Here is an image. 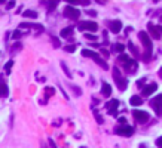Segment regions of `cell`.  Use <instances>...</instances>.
<instances>
[{"label":"cell","mask_w":162,"mask_h":148,"mask_svg":"<svg viewBox=\"0 0 162 148\" xmlns=\"http://www.w3.org/2000/svg\"><path fill=\"white\" fill-rule=\"evenodd\" d=\"M139 39H140V42L143 43V46H144V55H143V59L147 62V61H150L152 50H153L152 39H150V36H149V33H146V31H140V33H139Z\"/></svg>","instance_id":"6da1fadb"},{"label":"cell","mask_w":162,"mask_h":148,"mask_svg":"<svg viewBox=\"0 0 162 148\" xmlns=\"http://www.w3.org/2000/svg\"><path fill=\"white\" fill-rule=\"evenodd\" d=\"M113 79H115L116 84H117V89L121 92L127 91V86H128V80L122 76V73L119 71L117 67H113Z\"/></svg>","instance_id":"7a4b0ae2"},{"label":"cell","mask_w":162,"mask_h":148,"mask_svg":"<svg viewBox=\"0 0 162 148\" xmlns=\"http://www.w3.org/2000/svg\"><path fill=\"white\" fill-rule=\"evenodd\" d=\"M115 133L119 135V136L129 138V136H132V133H134V127L132 126H128V125H117L115 127Z\"/></svg>","instance_id":"3957f363"},{"label":"cell","mask_w":162,"mask_h":148,"mask_svg":"<svg viewBox=\"0 0 162 148\" xmlns=\"http://www.w3.org/2000/svg\"><path fill=\"white\" fill-rule=\"evenodd\" d=\"M132 117H134V120H137V123H140V125H144V123H147L150 120L149 113L141 111V110H134L132 111Z\"/></svg>","instance_id":"277c9868"},{"label":"cell","mask_w":162,"mask_h":148,"mask_svg":"<svg viewBox=\"0 0 162 148\" xmlns=\"http://www.w3.org/2000/svg\"><path fill=\"white\" fill-rule=\"evenodd\" d=\"M77 28L82 30V31H91V33H94V31L98 30V24L94 22V21H82V22H79Z\"/></svg>","instance_id":"5b68a950"},{"label":"cell","mask_w":162,"mask_h":148,"mask_svg":"<svg viewBox=\"0 0 162 148\" xmlns=\"http://www.w3.org/2000/svg\"><path fill=\"white\" fill-rule=\"evenodd\" d=\"M64 15H66V18H69V19H77V18L81 16V11H79L77 8H74V6L67 5V6L64 8Z\"/></svg>","instance_id":"8992f818"},{"label":"cell","mask_w":162,"mask_h":148,"mask_svg":"<svg viewBox=\"0 0 162 148\" xmlns=\"http://www.w3.org/2000/svg\"><path fill=\"white\" fill-rule=\"evenodd\" d=\"M150 107L156 111L158 115H162V93L161 95H158V96H155L153 99L150 101Z\"/></svg>","instance_id":"52a82bcc"},{"label":"cell","mask_w":162,"mask_h":148,"mask_svg":"<svg viewBox=\"0 0 162 148\" xmlns=\"http://www.w3.org/2000/svg\"><path fill=\"white\" fill-rule=\"evenodd\" d=\"M147 30H149V33L152 34L153 39H161L162 25H155L153 22H149V24H147Z\"/></svg>","instance_id":"ba28073f"},{"label":"cell","mask_w":162,"mask_h":148,"mask_svg":"<svg viewBox=\"0 0 162 148\" xmlns=\"http://www.w3.org/2000/svg\"><path fill=\"white\" fill-rule=\"evenodd\" d=\"M106 108H107L109 114H112V115H117L119 101H117V99H110V101H107V102H106Z\"/></svg>","instance_id":"9c48e42d"},{"label":"cell","mask_w":162,"mask_h":148,"mask_svg":"<svg viewBox=\"0 0 162 148\" xmlns=\"http://www.w3.org/2000/svg\"><path fill=\"white\" fill-rule=\"evenodd\" d=\"M124 70L127 71L128 74H134L135 71H137V67H139V64H137V61L135 59H129V61H127L124 65Z\"/></svg>","instance_id":"30bf717a"},{"label":"cell","mask_w":162,"mask_h":148,"mask_svg":"<svg viewBox=\"0 0 162 148\" xmlns=\"http://www.w3.org/2000/svg\"><path fill=\"white\" fill-rule=\"evenodd\" d=\"M122 21H119V19H115V21H112V22L109 24V28H110V31L113 33V34H117V33H121V30H122Z\"/></svg>","instance_id":"8fae6325"},{"label":"cell","mask_w":162,"mask_h":148,"mask_svg":"<svg viewBox=\"0 0 162 148\" xmlns=\"http://www.w3.org/2000/svg\"><path fill=\"white\" fill-rule=\"evenodd\" d=\"M156 89H158V84H156V83L146 84V88H143V91H141V95H143V96H150L153 92H156Z\"/></svg>","instance_id":"7c38bea8"},{"label":"cell","mask_w":162,"mask_h":148,"mask_svg":"<svg viewBox=\"0 0 162 148\" xmlns=\"http://www.w3.org/2000/svg\"><path fill=\"white\" fill-rule=\"evenodd\" d=\"M9 95V88L6 84V81L3 79V76H0V98H5Z\"/></svg>","instance_id":"4fadbf2b"},{"label":"cell","mask_w":162,"mask_h":148,"mask_svg":"<svg viewBox=\"0 0 162 148\" xmlns=\"http://www.w3.org/2000/svg\"><path fill=\"white\" fill-rule=\"evenodd\" d=\"M73 27H66V28H63L61 30V33H59V36L63 37V39H71L73 37Z\"/></svg>","instance_id":"5bb4252c"},{"label":"cell","mask_w":162,"mask_h":148,"mask_svg":"<svg viewBox=\"0 0 162 148\" xmlns=\"http://www.w3.org/2000/svg\"><path fill=\"white\" fill-rule=\"evenodd\" d=\"M101 93L104 96H112V86L107 83V81H103L101 83Z\"/></svg>","instance_id":"9a60e30c"},{"label":"cell","mask_w":162,"mask_h":148,"mask_svg":"<svg viewBox=\"0 0 162 148\" xmlns=\"http://www.w3.org/2000/svg\"><path fill=\"white\" fill-rule=\"evenodd\" d=\"M129 104L132 107H140V105H143V98L139 96V95H134V96L129 98Z\"/></svg>","instance_id":"2e32d148"},{"label":"cell","mask_w":162,"mask_h":148,"mask_svg":"<svg viewBox=\"0 0 162 148\" xmlns=\"http://www.w3.org/2000/svg\"><path fill=\"white\" fill-rule=\"evenodd\" d=\"M67 2H69L70 6H74V8L79 6V5H82V6H88V5L91 3L89 0H67Z\"/></svg>","instance_id":"e0dca14e"},{"label":"cell","mask_w":162,"mask_h":148,"mask_svg":"<svg viewBox=\"0 0 162 148\" xmlns=\"http://www.w3.org/2000/svg\"><path fill=\"white\" fill-rule=\"evenodd\" d=\"M82 55H83V57H88V58H92V59H95V58L100 57L98 53H95V52L89 50V49H83V50H82Z\"/></svg>","instance_id":"ac0fdd59"},{"label":"cell","mask_w":162,"mask_h":148,"mask_svg":"<svg viewBox=\"0 0 162 148\" xmlns=\"http://www.w3.org/2000/svg\"><path fill=\"white\" fill-rule=\"evenodd\" d=\"M94 61H95V62H97V64H98V65H100V67H101L103 70H109V64H107V62H106V61H104V59H103L101 57L95 58Z\"/></svg>","instance_id":"d6986e66"},{"label":"cell","mask_w":162,"mask_h":148,"mask_svg":"<svg viewBox=\"0 0 162 148\" xmlns=\"http://www.w3.org/2000/svg\"><path fill=\"white\" fill-rule=\"evenodd\" d=\"M25 18H31V19H36L37 18V12L36 11H31V9H27V11H24L23 13Z\"/></svg>","instance_id":"ffe728a7"},{"label":"cell","mask_w":162,"mask_h":148,"mask_svg":"<svg viewBox=\"0 0 162 148\" xmlns=\"http://www.w3.org/2000/svg\"><path fill=\"white\" fill-rule=\"evenodd\" d=\"M128 49L131 50V53H132L134 57H139V50H137V47H135V45H134L132 42H128Z\"/></svg>","instance_id":"44dd1931"},{"label":"cell","mask_w":162,"mask_h":148,"mask_svg":"<svg viewBox=\"0 0 162 148\" xmlns=\"http://www.w3.org/2000/svg\"><path fill=\"white\" fill-rule=\"evenodd\" d=\"M61 68L64 70V73H66V76H67L69 79H71V76H73V74H71V71H70V70H69V67H67V64H66L64 61H61Z\"/></svg>","instance_id":"7402d4cb"},{"label":"cell","mask_w":162,"mask_h":148,"mask_svg":"<svg viewBox=\"0 0 162 148\" xmlns=\"http://www.w3.org/2000/svg\"><path fill=\"white\" fill-rule=\"evenodd\" d=\"M113 50H115V52H117V53H124L125 46L122 45V43H116V45H113Z\"/></svg>","instance_id":"603a6c76"},{"label":"cell","mask_w":162,"mask_h":148,"mask_svg":"<svg viewBox=\"0 0 162 148\" xmlns=\"http://www.w3.org/2000/svg\"><path fill=\"white\" fill-rule=\"evenodd\" d=\"M129 59H131V58L128 57V55H125V53H121V55L117 57V62H121V64L124 65V64H125L127 61H129Z\"/></svg>","instance_id":"cb8c5ba5"},{"label":"cell","mask_w":162,"mask_h":148,"mask_svg":"<svg viewBox=\"0 0 162 148\" xmlns=\"http://www.w3.org/2000/svg\"><path fill=\"white\" fill-rule=\"evenodd\" d=\"M66 52H69V53H71V52H74L76 50V45H66L64 47H63Z\"/></svg>","instance_id":"d4e9b609"},{"label":"cell","mask_w":162,"mask_h":148,"mask_svg":"<svg viewBox=\"0 0 162 148\" xmlns=\"http://www.w3.org/2000/svg\"><path fill=\"white\" fill-rule=\"evenodd\" d=\"M70 89L74 92L77 96H81V95H82V89H81V88H77V86H74V84H70Z\"/></svg>","instance_id":"484cf974"},{"label":"cell","mask_w":162,"mask_h":148,"mask_svg":"<svg viewBox=\"0 0 162 148\" xmlns=\"http://www.w3.org/2000/svg\"><path fill=\"white\" fill-rule=\"evenodd\" d=\"M94 117H95V120H97V123H98V125H103V123H104L103 117H101L100 114L97 113V111H94Z\"/></svg>","instance_id":"4316f807"},{"label":"cell","mask_w":162,"mask_h":148,"mask_svg":"<svg viewBox=\"0 0 162 148\" xmlns=\"http://www.w3.org/2000/svg\"><path fill=\"white\" fill-rule=\"evenodd\" d=\"M21 36H23V33H21L20 30H15V31L12 33V39H13V40H18V39H21Z\"/></svg>","instance_id":"83f0119b"},{"label":"cell","mask_w":162,"mask_h":148,"mask_svg":"<svg viewBox=\"0 0 162 148\" xmlns=\"http://www.w3.org/2000/svg\"><path fill=\"white\" fill-rule=\"evenodd\" d=\"M55 91H54V88H45V95H46V98H49L51 95H54Z\"/></svg>","instance_id":"f1b7e54d"},{"label":"cell","mask_w":162,"mask_h":148,"mask_svg":"<svg viewBox=\"0 0 162 148\" xmlns=\"http://www.w3.org/2000/svg\"><path fill=\"white\" fill-rule=\"evenodd\" d=\"M51 40H52V43H54V47L58 49V47H59V40H58L57 37H54V36H51Z\"/></svg>","instance_id":"f546056e"},{"label":"cell","mask_w":162,"mask_h":148,"mask_svg":"<svg viewBox=\"0 0 162 148\" xmlns=\"http://www.w3.org/2000/svg\"><path fill=\"white\" fill-rule=\"evenodd\" d=\"M12 65H13V61H9L6 65H5V70H6V73L8 74H11V68H12Z\"/></svg>","instance_id":"4dcf8cb0"},{"label":"cell","mask_w":162,"mask_h":148,"mask_svg":"<svg viewBox=\"0 0 162 148\" xmlns=\"http://www.w3.org/2000/svg\"><path fill=\"white\" fill-rule=\"evenodd\" d=\"M20 28H33V24H30V22H21L20 24Z\"/></svg>","instance_id":"1f68e13d"},{"label":"cell","mask_w":162,"mask_h":148,"mask_svg":"<svg viewBox=\"0 0 162 148\" xmlns=\"http://www.w3.org/2000/svg\"><path fill=\"white\" fill-rule=\"evenodd\" d=\"M57 5H58V2H52V3H49V5H48V9H49V11H52V9H55V8H57Z\"/></svg>","instance_id":"d6a6232c"},{"label":"cell","mask_w":162,"mask_h":148,"mask_svg":"<svg viewBox=\"0 0 162 148\" xmlns=\"http://www.w3.org/2000/svg\"><path fill=\"white\" fill-rule=\"evenodd\" d=\"M85 37H86L88 40H95V39H97V36H94L92 33H86V34H85Z\"/></svg>","instance_id":"836d02e7"},{"label":"cell","mask_w":162,"mask_h":148,"mask_svg":"<svg viewBox=\"0 0 162 148\" xmlns=\"http://www.w3.org/2000/svg\"><path fill=\"white\" fill-rule=\"evenodd\" d=\"M155 144H156V147H158V148H162V136H159V138H158Z\"/></svg>","instance_id":"e575fe53"},{"label":"cell","mask_w":162,"mask_h":148,"mask_svg":"<svg viewBox=\"0 0 162 148\" xmlns=\"http://www.w3.org/2000/svg\"><path fill=\"white\" fill-rule=\"evenodd\" d=\"M12 8H15V2H9V3H6V9H12Z\"/></svg>","instance_id":"d590c367"},{"label":"cell","mask_w":162,"mask_h":148,"mask_svg":"<svg viewBox=\"0 0 162 148\" xmlns=\"http://www.w3.org/2000/svg\"><path fill=\"white\" fill-rule=\"evenodd\" d=\"M119 125H127V120H125V117H119Z\"/></svg>","instance_id":"8d00e7d4"},{"label":"cell","mask_w":162,"mask_h":148,"mask_svg":"<svg viewBox=\"0 0 162 148\" xmlns=\"http://www.w3.org/2000/svg\"><path fill=\"white\" fill-rule=\"evenodd\" d=\"M86 13H88L89 16H97V12H95V11H92V9H91V11H88Z\"/></svg>","instance_id":"74e56055"},{"label":"cell","mask_w":162,"mask_h":148,"mask_svg":"<svg viewBox=\"0 0 162 148\" xmlns=\"http://www.w3.org/2000/svg\"><path fill=\"white\" fill-rule=\"evenodd\" d=\"M144 80H146V79H141V80L137 81V86H139V88H143V81H144Z\"/></svg>","instance_id":"f35d334b"},{"label":"cell","mask_w":162,"mask_h":148,"mask_svg":"<svg viewBox=\"0 0 162 148\" xmlns=\"http://www.w3.org/2000/svg\"><path fill=\"white\" fill-rule=\"evenodd\" d=\"M49 145H51L52 148H57V147H55V144H54V141H52V139H49Z\"/></svg>","instance_id":"ab89813d"},{"label":"cell","mask_w":162,"mask_h":148,"mask_svg":"<svg viewBox=\"0 0 162 148\" xmlns=\"http://www.w3.org/2000/svg\"><path fill=\"white\" fill-rule=\"evenodd\" d=\"M20 47H21V43H16V45H13L12 49H20Z\"/></svg>","instance_id":"60d3db41"},{"label":"cell","mask_w":162,"mask_h":148,"mask_svg":"<svg viewBox=\"0 0 162 148\" xmlns=\"http://www.w3.org/2000/svg\"><path fill=\"white\" fill-rule=\"evenodd\" d=\"M101 52H103V53H104L106 57H107V55H109V52H107V50H106V49H101Z\"/></svg>","instance_id":"b9f144b4"},{"label":"cell","mask_w":162,"mask_h":148,"mask_svg":"<svg viewBox=\"0 0 162 148\" xmlns=\"http://www.w3.org/2000/svg\"><path fill=\"white\" fill-rule=\"evenodd\" d=\"M158 74H159V77H161V79H162V67H161V68H159V73H158Z\"/></svg>","instance_id":"7bdbcfd3"},{"label":"cell","mask_w":162,"mask_h":148,"mask_svg":"<svg viewBox=\"0 0 162 148\" xmlns=\"http://www.w3.org/2000/svg\"><path fill=\"white\" fill-rule=\"evenodd\" d=\"M159 21H161V22H162V15H161V18H159Z\"/></svg>","instance_id":"ee69618b"},{"label":"cell","mask_w":162,"mask_h":148,"mask_svg":"<svg viewBox=\"0 0 162 148\" xmlns=\"http://www.w3.org/2000/svg\"><path fill=\"white\" fill-rule=\"evenodd\" d=\"M79 148H86V147H79Z\"/></svg>","instance_id":"f6af8a7d"}]
</instances>
